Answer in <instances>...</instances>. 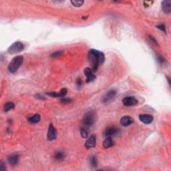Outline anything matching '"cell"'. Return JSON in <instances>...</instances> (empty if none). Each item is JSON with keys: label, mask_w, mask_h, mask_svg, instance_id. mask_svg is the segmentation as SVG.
Returning <instances> with one entry per match:
<instances>
[{"label": "cell", "mask_w": 171, "mask_h": 171, "mask_svg": "<svg viewBox=\"0 0 171 171\" xmlns=\"http://www.w3.org/2000/svg\"><path fill=\"white\" fill-rule=\"evenodd\" d=\"M88 59L89 64L91 66V68L94 72L97 70L98 67L104 62L105 56L102 51L92 49L88 52Z\"/></svg>", "instance_id": "obj_1"}, {"label": "cell", "mask_w": 171, "mask_h": 171, "mask_svg": "<svg viewBox=\"0 0 171 171\" xmlns=\"http://www.w3.org/2000/svg\"><path fill=\"white\" fill-rule=\"evenodd\" d=\"M24 61V57L22 55H17L14 57L13 59L8 66V70L11 73H15L21 66Z\"/></svg>", "instance_id": "obj_2"}, {"label": "cell", "mask_w": 171, "mask_h": 171, "mask_svg": "<svg viewBox=\"0 0 171 171\" xmlns=\"http://www.w3.org/2000/svg\"><path fill=\"white\" fill-rule=\"evenodd\" d=\"M96 120V113L94 110L88 111L84 114L82 123H83L84 126L86 128H89L92 126L95 122Z\"/></svg>", "instance_id": "obj_3"}, {"label": "cell", "mask_w": 171, "mask_h": 171, "mask_svg": "<svg viewBox=\"0 0 171 171\" xmlns=\"http://www.w3.org/2000/svg\"><path fill=\"white\" fill-rule=\"evenodd\" d=\"M24 49V45L20 42H14L11 46L9 47L7 49L8 53L10 54H14V53H17L19 52H21Z\"/></svg>", "instance_id": "obj_4"}, {"label": "cell", "mask_w": 171, "mask_h": 171, "mask_svg": "<svg viewBox=\"0 0 171 171\" xmlns=\"http://www.w3.org/2000/svg\"><path fill=\"white\" fill-rule=\"evenodd\" d=\"M119 132V129L116 126H111L107 127L106 129H105L104 135L106 137H112L113 136H115L118 135Z\"/></svg>", "instance_id": "obj_5"}, {"label": "cell", "mask_w": 171, "mask_h": 171, "mask_svg": "<svg viewBox=\"0 0 171 171\" xmlns=\"http://www.w3.org/2000/svg\"><path fill=\"white\" fill-rule=\"evenodd\" d=\"M116 95V91L114 90H110L104 94L102 99V102L108 103L112 101Z\"/></svg>", "instance_id": "obj_6"}, {"label": "cell", "mask_w": 171, "mask_h": 171, "mask_svg": "<svg viewBox=\"0 0 171 171\" xmlns=\"http://www.w3.org/2000/svg\"><path fill=\"white\" fill-rule=\"evenodd\" d=\"M122 103L125 106H132L138 104V100L134 96H127L122 99Z\"/></svg>", "instance_id": "obj_7"}, {"label": "cell", "mask_w": 171, "mask_h": 171, "mask_svg": "<svg viewBox=\"0 0 171 171\" xmlns=\"http://www.w3.org/2000/svg\"><path fill=\"white\" fill-rule=\"evenodd\" d=\"M56 137H57L56 129L55 128V127L53 126V124H50L48 127L47 139H48V141H53V140H55V139H56Z\"/></svg>", "instance_id": "obj_8"}, {"label": "cell", "mask_w": 171, "mask_h": 171, "mask_svg": "<svg viewBox=\"0 0 171 171\" xmlns=\"http://www.w3.org/2000/svg\"><path fill=\"white\" fill-rule=\"evenodd\" d=\"M84 74L86 76V82L87 83H89V82H91L94 81V80L96 79V76L94 75V71L90 68H86L84 70Z\"/></svg>", "instance_id": "obj_9"}, {"label": "cell", "mask_w": 171, "mask_h": 171, "mask_svg": "<svg viewBox=\"0 0 171 171\" xmlns=\"http://www.w3.org/2000/svg\"><path fill=\"white\" fill-rule=\"evenodd\" d=\"M139 120L143 123L145 124H151L152 121H153V116L150 114H141L139 115Z\"/></svg>", "instance_id": "obj_10"}, {"label": "cell", "mask_w": 171, "mask_h": 171, "mask_svg": "<svg viewBox=\"0 0 171 171\" xmlns=\"http://www.w3.org/2000/svg\"><path fill=\"white\" fill-rule=\"evenodd\" d=\"M20 160V158H19V155L16 153H14L10 154L8 157V162L11 166H16L17 165L18 162H19Z\"/></svg>", "instance_id": "obj_11"}, {"label": "cell", "mask_w": 171, "mask_h": 171, "mask_svg": "<svg viewBox=\"0 0 171 171\" xmlns=\"http://www.w3.org/2000/svg\"><path fill=\"white\" fill-rule=\"evenodd\" d=\"M133 123V120L132 117L129 116H124L120 119V124L124 127L128 126Z\"/></svg>", "instance_id": "obj_12"}, {"label": "cell", "mask_w": 171, "mask_h": 171, "mask_svg": "<svg viewBox=\"0 0 171 171\" xmlns=\"http://www.w3.org/2000/svg\"><path fill=\"white\" fill-rule=\"evenodd\" d=\"M96 136L91 135L85 143V147L87 148H91L95 147L96 145Z\"/></svg>", "instance_id": "obj_13"}, {"label": "cell", "mask_w": 171, "mask_h": 171, "mask_svg": "<svg viewBox=\"0 0 171 171\" xmlns=\"http://www.w3.org/2000/svg\"><path fill=\"white\" fill-rule=\"evenodd\" d=\"M171 1L170 0H165L162 2V9L165 14H170L171 11Z\"/></svg>", "instance_id": "obj_14"}, {"label": "cell", "mask_w": 171, "mask_h": 171, "mask_svg": "<svg viewBox=\"0 0 171 171\" xmlns=\"http://www.w3.org/2000/svg\"><path fill=\"white\" fill-rule=\"evenodd\" d=\"M114 145V143L113 141L112 137H107L103 142V147L104 148H109L113 147Z\"/></svg>", "instance_id": "obj_15"}, {"label": "cell", "mask_w": 171, "mask_h": 171, "mask_svg": "<svg viewBox=\"0 0 171 171\" xmlns=\"http://www.w3.org/2000/svg\"><path fill=\"white\" fill-rule=\"evenodd\" d=\"M40 119H41L40 115L38 114H34V116H32V117H30V118H29L28 121L32 124H36L40 122Z\"/></svg>", "instance_id": "obj_16"}, {"label": "cell", "mask_w": 171, "mask_h": 171, "mask_svg": "<svg viewBox=\"0 0 171 171\" xmlns=\"http://www.w3.org/2000/svg\"><path fill=\"white\" fill-rule=\"evenodd\" d=\"M89 163H90V166H91L92 168L97 167V166H98L97 158H96L95 156H91V157H90V158Z\"/></svg>", "instance_id": "obj_17"}, {"label": "cell", "mask_w": 171, "mask_h": 171, "mask_svg": "<svg viewBox=\"0 0 171 171\" xmlns=\"http://www.w3.org/2000/svg\"><path fill=\"white\" fill-rule=\"evenodd\" d=\"M80 133H81L82 138H84V139L88 138V135H89V130H88V128L82 126L81 128H80Z\"/></svg>", "instance_id": "obj_18"}, {"label": "cell", "mask_w": 171, "mask_h": 171, "mask_svg": "<svg viewBox=\"0 0 171 171\" xmlns=\"http://www.w3.org/2000/svg\"><path fill=\"white\" fill-rule=\"evenodd\" d=\"M14 107H15V104H14L13 102H7L5 105H4L3 111L5 112H8V111H9L10 110L14 109Z\"/></svg>", "instance_id": "obj_19"}, {"label": "cell", "mask_w": 171, "mask_h": 171, "mask_svg": "<svg viewBox=\"0 0 171 171\" xmlns=\"http://www.w3.org/2000/svg\"><path fill=\"white\" fill-rule=\"evenodd\" d=\"M64 156H65L64 153L63 152H62V151H58V152H57L55 154L54 158H55V160H62L63 158H64Z\"/></svg>", "instance_id": "obj_20"}, {"label": "cell", "mask_w": 171, "mask_h": 171, "mask_svg": "<svg viewBox=\"0 0 171 171\" xmlns=\"http://www.w3.org/2000/svg\"><path fill=\"white\" fill-rule=\"evenodd\" d=\"M84 1L82 0H73V1H71V3H72V5L74 7H80L83 5Z\"/></svg>", "instance_id": "obj_21"}, {"label": "cell", "mask_w": 171, "mask_h": 171, "mask_svg": "<svg viewBox=\"0 0 171 171\" xmlns=\"http://www.w3.org/2000/svg\"><path fill=\"white\" fill-rule=\"evenodd\" d=\"M64 53L63 51H55V52L52 53L51 54V57H53V58H55V57H58L60 56V55H62V53Z\"/></svg>", "instance_id": "obj_22"}, {"label": "cell", "mask_w": 171, "mask_h": 171, "mask_svg": "<svg viewBox=\"0 0 171 171\" xmlns=\"http://www.w3.org/2000/svg\"><path fill=\"white\" fill-rule=\"evenodd\" d=\"M67 91H68V90H67L66 88H62V90H60V92H59V98H64V96H65L66 95Z\"/></svg>", "instance_id": "obj_23"}, {"label": "cell", "mask_w": 171, "mask_h": 171, "mask_svg": "<svg viewBox=\"0 0 171 171\" xmlns=\"http://www.w3.org/2000/svg\"><path fill=\"white\" fill-rule=\"evenodd\" d=\"M61 102L63 103V104H68V103L71 102L72 100L70 98H62L61 99Z\"/></svg>", "instance_id": "obj_24"}, {"label": "cell", "mask_w": 171, "mask_h": 171, "mask_svg": "<svg viewBox=\"0 0 171 171\" xmlns=\"http://www.w3.org/2000/svg\"><path fill=\"white\" fill-rule=\"evenodd\" d=\"M157 28H158L160 30H162L163 32L166 33V27L164 25L161 24V25H159V26H157Z\"/></svg>", "instance_id": "obj_25"}, {"label": "cell", "mask_w": 171, "mask_h": 171, "mask_svg": "<svg viewBox=\"0 0 171 171\" xmlns=\"http://www.w3.org/2000/svg\"><path fill=\"white\" fill-rule=\"evenodd\" d=\"M0 170L1 171H4L6 170V166L5 164L4 163V162L2 161L1 163H0Z\"/></svg>", "instance_id": "obj_26"}, {"label": "cell", "mask_w": 171, "mask_h": 171, "mask_svg": "<svg viewBox=\"0 0 171 171\" xmlns=\"http://www.w3.org/2000/svg\"><path fill=\"white\" fill-rule=\"evenodd\" d=\"M158 60L159 61L160 64H164V62H165V59H164V57H162L161 56H158Z\"/></svg>", "instance_id": "obj_27"}, {"label": "cell", "mask_w": 171, "mask_h": 171, "mask_svg": "<svg viewBox=\"0 0 171 171\" xmlns=\"http://www.w3.org/2000/svg\"><path fill=\"white\" fill-rule=\"evenodd\" d=\"M76 84H77V86L78 88H80L82 85L81 79H78L77 81H76Z\"/></svg>", "instance_id": "obj_28"}]
</instances>
